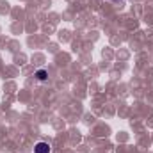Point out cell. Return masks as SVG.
<instances>
[{"mask_svg":"<svg viewBox=\"0 0 153 153\" xmlns=\"http://www.w3.org/2000/svg\"><path fill=\"white\" fill-rule=\"evenodd\" d=\"M34 153H50V144L48 143H38L34 146Z\"/></svg>","mask_w":153,"mask_h":153,"instance_id":"obj_1","label":"cell"},{"mask_svg":"<svg viewBox=\"0 0 153 153\" xmlns=\"http://www.w3.org/2000/svg\"><path fill=\"white\" fill-rule=\"evenodd\" d=\"M38 78H39V80H45V78H46V71H43V70L38 71Z\"/></svg>","mask_w":153,"mask_h":153,"instance_id":"obj_2","label":"cell"}]
</instances>
